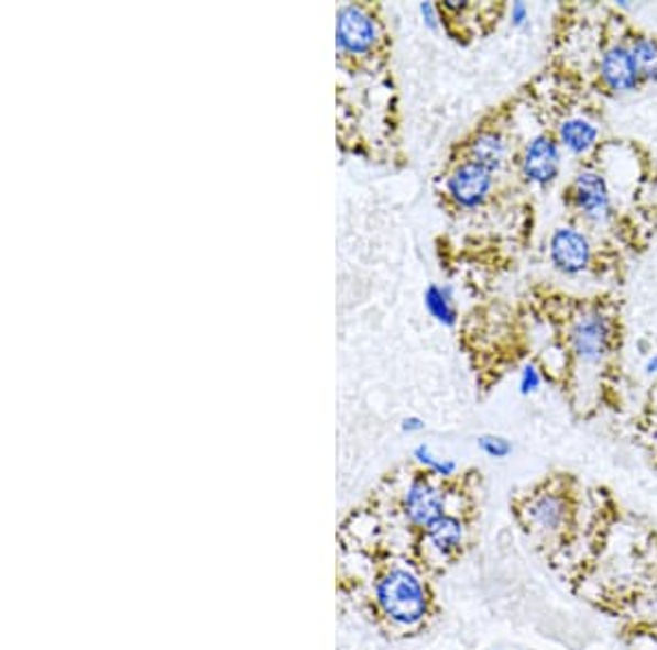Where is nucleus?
<instances>
[{
    "label": "nucleus",
    "mask_w": 657,
    "mask_h": 650,
    "mask_svg": "<svg viewBox=\"0 0 657 650\" xmlns=\"http://www.w3.org/2000/svg\"><path fill=\"white\" fill-rule=\"evenodd\" d=\"M380 614L397 629H417L430 616L432 596L426 581L404 565L384 570L373 587Z\"/></svg>",
    "instance_id": "obj_1"
},
{
    "label": "nucleus",
    "mask_w": 657,
    "mask_h": 650,
    "mask_svg": "<svg viewBox=\"0 0 657 650\" xmlns=\"http://www.w3.org/2000/svg\"><path fill=\"white\" fill-rule=\"evenodd\" d=\"M570 353L579 364L599 366L603 364L616 344V322L614 318L599 309L588 307L577 313L568 333Z\"/></svg>",
    "instance_id": "obj_2"
},
{
    "label": "nucleus",
    "mask_w": 657,
    "mask_h": 650,
    "mask_svg": "<svg viewBox=\"0 0 657 650\" xmlns=\"http://www.w3.org/2000/svg\"><path fill=\"white\" fill-rule=\"evenodd\" d=\"M336 18V48L340 59L360 62L377 51L382 44V24L371 7L347 2L338 9Z\"/></svg>",
    "instance_id": "obj_3"
},
{
    "label": "nucleus",
    "mask_w": 657,
    "mask_h": 650,
    "mask_svg": "<svg viewBox=\"0 0 657 650\" xmlns=\"http://www.w3.org/2000/svg\"><path fill=\"white\" fill-rule=\"evenodd\" d=\"M399 508L406 524L424 532L430 524H435L438 517L447 513V493L438 486L435 475L421 469L404 488Z\"/></svg>",
    "instance_id": "obj_4"
},
{
    "label": "nucleus",
    "mask_w": 657,
    "mask_h": 650,
    "mask_svg": "<svg viewBox=\"0 0 657 650\" xmlns=\"http://www.w3.org/2000/svg\"><path fill=\"white\" fill-rule=\"evenodd\" d=\"M495 187V174L473 161H458L445 178L447 198L464 211L482 207Z\"/></svg>",
    "instance_id": "obj_5"
},
{
    "label": "nucleus",
    "mask_w": 657,
    "mask_h": 650,
    "mask_svg": "<svg viewBox=\"0 0 657 650\" xmlns=\"http://www.w3.org/2000/svg\"><path fill=\"white\" fill-rule=\"evenodd\" d=\"M572 209L590 223H605L614 216L612 189L596 169H581L568 189Z\"/></svg>",
    "instance_id": "obj_6"
},
{
    "label": "nucleus",
    "mask_w": 657,
    "mask_h": 650,
    "mask_svg": "<svg viewBox=\"0 0 657 650\" xmlns=\"http://www.w3.org/2000/svg\"><path fill=\"white\" fill-rule=\"evenodd\" d=\"M519 174L533 187H550L561 174V145L552 134L528 139L519 156Z\"/></svg>",
    "instance_id": "obj_7"
},
{
    "label": "nucleus",
    "mask_w": 657,
    "mask_h": 650,
    "mask_svg": "<svg viewBox=\"0 0 657 650\" xmlns=\"http://www.w3.org/2000/svg\"><path fill=\"white\" fill-rule=\"evenodd\" d=\"M524 513H526L530 528H535L537 532H541L546 537H555L568 528L570 517H572V502L566 491L546 486V488L535 491L526 499Z\"/></svg>",
    "instance_id": "obj_8"
},
{
    "label": "nucleus",
    "mask_w": 657,
    "mask_h": 650,
    "mask_svg": "<svg viewBox=\"0 0 657 650\" xmlns=\"http://www.w3.org/2000/svg\"><path fill=\"white\" fill-rule=\"evenodd\" d=\"M548 254L555 269L566 276H579L590 269L594 247L590 243V236L577 225H559L550 234Z\"/></svg>",
    "instance_id": "obj_9"
},
{
    "label": "nucleus",
    "mask_w": 657,
    "mask_h": 650,
    "mask_svg": "<svg viewBox=\"0 0 657 650\" xmlns=\"http://www.w3.org/2000/svg\"><path fill=\"white\" fill-rule=\"evenodd\" d=\"M599 77H601L603 86L614 95H627V92H634L643 86L636 62H634L632 51L627 46V40L612 42L601 53Z\"/></svg>",
    "instance_id": "obj_10"
},
{
    "label": "nucleus",
    "mask_w": 657,
    "mask_h": 650,
    "mask_svg": "<svg viewBox=\"0 0 657 650\" xmlns=\"http://www.w3.org/2000/svg\"><path fill=\"white\" fill-rule=\"evenodd\" d=\"M462 158L473 161L495 174L508 161V141L497 128H482L464 141Z\"/></svg>",
    "instance_id": "obj_11"
},
{
    "label": "nucleus",
    "mask_w": 657,
    "mask_h": 650,
    "mask_svg": "<svg viewBox=\"0 0 657 650\" xmlns=\"http://www.w3.org/2000/svg\"><path fill=\"white\" fill-rule=\"evenodd\" d=\"M424 539H426V546L430 548V552H435L438 559L451 561L464 548L467 524L458 515L445 513L442 517H438L435 524H430L424 530Z\"/></svg>",
    "instance_id": "obj_12"
},
{
    "label": "nucleus",
    "mask_w": 657,
    "mask_h": 650,
    "mask_svg": "<svg viewBox=\"0 0 657 650\" xmlns=\"http://www.w3.org/2000/svg\"><path fill=\"white\" fill-rule=\"evenodd\" d=\"M599 128L583 117H570L563 119L559 130H557V141L561 150L574 154V156H585L599 145Z\"/></svg>",
    "instance_id": "obj_13"
},
{
    "label": "nucleus",
    "mask_w": 657,
    "mask_h": 650,
    "mask_svg": "<svg viewBox=\"0 0 657 650\" xmlns=\"http://www.w3.org/2000/svg\"><path fill=\"white\" fill-rule=\"evenodd\" d=\"M627 46L643 84H657V37L649 33H632Z\"/></svg>",
    "instance_id": "obj_14"
},
{
    "label": "nucleus",
    "mask_w": 657,
    "mask_h": 650,
    "mask_svg": "<svg viewBox=\"0 0 657 650\" xmlns=\"http://www.w3.org/2000/svg\"><path fill=\"white\" fill-rule=\"evenodd\" d=\"M424 302H426V309L430 311V316L437 320L438 324H442V327H453L456 324L458 311H456V305H453L451 287L438 285V283L428 285V289L424 294Z\"/></svg>",
    "instance_id": "obj_15"
},
{
    "label": "nucleus",
    "mask_w": 657,
    "mask_h": 650,
    "mask_svg": "<svg viewBox=\"0 0 657 650\" xmlns=\"http://www.w3.org/2000/svg\"><path fill=\"white\" fill-rule=\"evenodd\" d=\"M413 458L417 460V464L428 471L430 475H435L437 480H449L456 475V462L447 460V458H438L432 453V449L428 444H419L413 451Z\"/></svg>",
    "instance_id": "obj_16"
},
{
    "label": "nucleus",
    "mask_w": 657,
    "mask_h": 650,
    "mask_svg": "<svg viewBox=\"0 0 657 650\" xmlns=\"http://www.w3.org/2000/svg\"><path fill=\"white\" fill-rule=\"evenodd\" d=\"M478 447L484 455L495 458V460H504L513 453V442L504 436H495V433H484L478 438Z\"/></svg>",
    "instance_id": "obj_17"
},
{
    "label": "nucleus",
    "mask_w": 657,
    "mask_h": 650,
    "mask_svg": "<svg viewBox=\"0 0 657 650\" xmlns=\"http://www.w3.org/2000/svg\"><path fill=\"white\" fill-rule=\"evenodd\" d=\"M541 384H544L541 371H539L535 364H528V366H524V371H522V377H519V393H522L524 397H530V395L539 393Z\"/></svg>",
    "instance_id": "obj_18"
},
{
    "label": "nucleus",
    "mask_w": 657,
    "mask_h": 650,
    "mask_svg": "<svg viewBox=\"0 0 657 650\" xmlns=\"http://www.w3.org/2000/svg\"><path fill=\"white\" fill-rule=\"evenodd\" d=\"M528 15H530V11H528L526 2H513V7H511V24L513 26H524L528 22Z\"/></svg>",
    "instance_id": "obj_19"
},
{
    "label": "nucleus",
    "mask_w": 657,
    "mask_h": 650,
    "mask_svg": "<svg viewBox=\"0 0 657 650\" xmlns=\"http://www.w3.org/2000/svg\"><path fill=\"white\" fill-rule=\"evenodd\" d=\"M402 430L406 433L424 432V430H426V423H424V419H419V417H408V419L402 421Z\"/></svg>",
    "instance_id": "obj_20"
},
{
    "label": "nucleus",
    "mask_w": 657,
    "mask_h": 650,
    "mask_svg": "<svg viewBox=\"0 0 657 650\" xmlns=\"http://www.w3.org/2000/svg\"><path fill=\"white\" fill-rule=\"evenodd\" d=\"M645 371H647V375H657V353L649 355V360L645 364Z\"/></svg>",
    "instance_id": "obj_21"
}]
</instances>
